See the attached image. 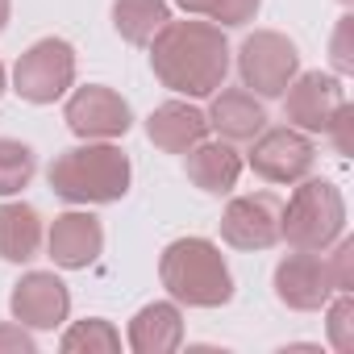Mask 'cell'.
<instances>
[{
    "label": "cell",
    "instance_id": "6da1fadb",
    "mask_svg": "<svg viewBox=\"0 0 354 354\" xmlns=\"http://www.w3.org/2000/svg\"><path fill=\"white\" fill-rule=\"evenodd\" d=\"M230 42L225 30L205 17L167 21L150 38V71L162 88L180 92L188 100H205L217 88H225L230 75Z\"/></svg>",
    "mask_w": 354,
    "mask_h": 354
},
{
    "label": "cell",
    "instance_id": "7a4b0ae2",
    "mask_svg": "<svg viewBox=\"0 0 354 354\" xmlns=\"http://www.w3.org/2000/svg\"><path fill=\"white\" fill-rule=\"evenodd\" d=\"M46 184L67 205H117L133 184V162L113 142H84L55 154Z\"/></svg>",
    "mask_w": 354,
    "mask_h": 354
},
{
    "label": "cell",
    "instance_id": "3957f363",
    "mask_svg": "<svg viewBox=\"0 0 354 354\" xmlns=\"http://www.w3.org/2000/svg\"><path fill=\"white\" fill-rule=\"evenodd\" d=\"M158 279L175 304L188 308H221L234 300L230 263L209 238H175L158 259Z\"/></svg>",
    "mask_w": 354,
    "mask_h": 354
},
{
    "label": "cell",
    "instance_id": "277c9868",
    "mask_svg": "<svg viewBox=\"0 0 354 354\" xmlns=\"http://www.w3.org/2000/svg\"><path fill=\"white\" fill-rule=\"evenodd\" d=\"M342 234H346V201H342L337 184L308 180V175H304L300 188L292 192V201L283 205L279 242H288L292 250H317V254H325Z\"/></svg>",
    "mask_w": 354,
    "mask_h": 354
},
{
    "label": "cell",
    "instance_id": "5b68a950",
    "mask_svg": "<svg viewBox=\"0 0 354 354\" xmlns=\"http://www.w3.org/2000/svg\"><path fill=\"white\" fill-rule=\"evenodd\" d=\"M238 75L246 92H254L259 100H275L300 75V50L279 30H254L238 46Z\"/></svg>",
    "mask_w": 354,
    "mask_h": 354
},
{
    "label": "cell",
    "instance_id": "8992f818",
    "mask_svg": "<svg viewBox=\"0 0 354 354\" xmlns=\"http://www.w3.org/2000/svg\"><path fill=\"white\" fill-rule=\"evenodd\" d=\"M75 84V46L67 38L34 42L13 67V92L30 104H55Z\"/></svg>",
    "mask_w": 354,
    "mask_h": 354
},
{
    "label": "cell",
    "instance_id": "52a82bcc",
    "mask_svg": "<svg viewBox=\"0 0 354 354\" xmlns=\"http://www.w3.org/2000/svg\"><path fill=\"white\" fill-rule=\"evenodd\" d=\"M250 171L267 184H300L317 162V142L313 133L296 129V125H263L259 138H250V154H246Z\"/></svg>",
    "mask_w": 354,
    "mask_h": 354
},
{
    "label": "cell",
    "instance_id": "ba28073f",
    "mask_svg": "<svg viewBox=\"0 0 354 354\" xmlns=\"http://www.w3.org/2000/svg\"><path fill=\"white\" fill-rule=\"evenodd\" d=\"M63 121L84 142H113L133 129V109L121 92H113L104 84H84L67 96Z\"/></svg>",
    "mask_w": 354,
    "mask_h": 354
},
{
    "label": "cell",
    "instance_id": "9c48e42d",
    "mask_svg": "<svg viewBox=\"0 0 354 354\" xmlns=\"http://www.w3.org/2000/svg\"><path fill=\"white\" fill-rule=\"evenodd\" d=\"M279 217L283 205L271 192L234 196L221 213V242L234 250H271L279 242Z\"/></svg>",
    "mask_w": 354,
    "mask_h": 354
},
{
    "label": "cell",
    "instance_id": "30bf717a",
    "mask_svg": "<svg viewBox=\"0 0 354 354\" xmlns=\"http://www.w3.org/2000/svg\"><path fill=\"white\" fill-rule=\"evenodd\" d=\"M342 104H346V88L329 71H304L283 88V117L304 133H325Z\"/></svg>",
    "mask_w": 354,
    "mask_h": 354
},
{
    "label": "cell",
    "instance_id": "8fae6325",
    "mask_svg": "<svg viewBox=\"0 0 354 354\" xmlns=\"http://www.w3.org/2000/svg\"><path fill=\"white\" fill-rule=\"evenodd\" d=\"M9 313L26 329H59L71 317V292L55 271H26L13 283Z\"/></svg>",
    "mask_w": 354,
    "mask_h": 354
},
{
    "label": "cell",
    "instance_id": "7c38bea8",
    "mask_svg": "<svg viewBox=\"0 0 354 354\" xmlns=\"http://www.w3.org/2000/svg\"><path fill=\"white\" fill-rule=\"evenodd\" d=\"M275 296H279V304H288L296 313L325 308L329 296H333L329 263L317 250H296V254L279 259V267H275Z\"/></svg>",
    "mask_w": 354,
    "mask_h": 354
},
{
    "label": "cell",
    "instance_id": "4fadbf2b",
    "mask_svg": "<svg viewBox=\"0 0 354 354\" xmlns=\"http://www.w3.org/2000/svg\"><path fill=\"white\" fill-rule=\"evenodd\" d=\"M46 250H50L55 267H63V271H88L100 259V250H104V225H100V217L80 213V209L59 213L50 221Z\"/></svg>",
    "mask_w": 354,
    "mask_h": 354
},
{
    "label": "cell",
    "instance_id": "5bb4252c",
    "mask_svg": "<svg viewBox=\"0 0 354 354\" xmlns=\"http://www.w3.org/2000/svg\"><path fill=\"white\" fill-rule=\"evenodd\" d=\"M205 121H209V129L221 138V142H250V138H259L263 133V125H267V109H263V100L254 96V92H246V88H217L213 92V104H209V113H205Z\"/></svg>",
    "mask_w": 354,
    "mask_h": 354
},
{
    "label": "cell",
    "instance_id": "9a60e30c",
    "mask_svg": "<svg viewBox=\"0 0 354 354\" xmlns=\"http://www.w3.org/2000/svg\"><path fill=\"white\" fill-rule=\"evenodd\" d=\"M125 342L133 354H171L184 346V313L175 300L142 304L125 329Z\"/></svg>",
    "mask_w": 354,
    "mask_h": 354
},
{
    "label": "cell",
    "instance_id": "2e32d148",
    "mask_svg": "<svg viewBox=\"0 0 354 354\" xmlns=\"http://www.w3.org/2000/svg\"><path fill=\"white\" fill-rule=\"evenodd\" d=\"M146 138L167 150V154H188L196 142L209 138V121L196 104L188 100H162L150 117H146Z\"/></svg>",
    "mask_w": 354,
    "mask_h": 354
},
{
    "label": "cell",
    "instance_id": "e0dca14e",
    "mask_svg": "<svg viewBox=\"0 0 354 354\" xmlns=\"http://www.w3.org/2000/svg\"><path fill=\"white\" fill-rule=\"evenodd\" d=\"M184 171H188V180L201 188V192H209V196H230L234 188H238V175H242V154L234 150V142H196L192 150H188V162H184Z\"/></svg>",
    "mask_w": 354,
    "mask_h": 354
},
{
    "label": "cell",
    "instance_id": "ac0fdd59",
    "mask_svg": "<svg viewBox=\"0 0 354 354\" xmlns=\"http://www.w3.org/2000/svg\"><path fill=\"white\" fill-rule=\"evenodd\" d=\"M42 238H46V230H42V217L34 205H21V201L0 205V259L5 263L38 259Z\"/></svg>",
    "mask_w": 354,
    "mask_h": 354
},
{
    "label": "cell",
    "instance_id": "d6986e66",
    "mask_svg": "<svg viewBox=\"0 0 354 354\" xmlns=\"http://www.w3.org/2000/svg\"><path fill=\"white\" fill-rule=\"evenodd\" d=\"M171 21L167 0H113V30L129 46H150V38Z\"/></svg>",
    "mask_w": 354,
    "mask_h": 354
},
{
    "label": "cell",
    "instance_id": "ffe728a7",
    "mask_svg": "<svg viewBox=\"0 0 354 354\" xmlns=\"http://www.w3.org/2000/svg\"><path fill=\"white\" fill-rule=\"evenodd\" d=\"M59 350L63 354H113V350H121V333L113 329V321L88 317V321H75L59 337Z\"/></svg>",
    "mask_w": 354,
    "mask_h": 354
},
{
    "label": "cell",
    "instance_id": "44dd1931",
    "mask_svg": "<svg viewBox=\"0 0 354 354\" xmlns=\"http://www.w3.org/2000/svg\"><path fill=\"white\" fill-rule=\"evenodd\" d=\"M34 171H38V158L26 142L17 138H0V196H17L30 188L34 180Z\"/></svg>",
    "mask_w": 354,
    "mask_h": 354
},
{
    "label": "cell",
    "instance_id": "7402d4cb",
    "mask_svg": "<svg viewBox=\"0 0 354 354\" xmlns=\"http://www.w3.org/2000/svg\"><path fill=\"white\" fill-rule=\"evenodd\" d=\"M188 17H205L221 30H238V26H250L263 0H175Z\"/></svg>",
    "mask_w": 354,
    "mask_h": 354
},
{
    "label": "cell",
    "instance_id": "603a6c76",
    "mask_svg": "<svg viewBox=\"0 0 354 354\" xmlns=\"http://www.w3.org/2000/svg\"><path fill=\"white\" fill-rule=\"evenodd\" d=\"M325 317H329V321H325L329 346L342 350V354H350V350H354V300H350V292H337V300L329 296Z\"/></svg>",
    "mask_w": 354,
    "mask_h": 354
},
{
    "label": "cell",
    "instance_id": "cb8c5ba5",
    "mask_svg": "<svg viewBox=\"0 0 354 354\" xmlns=\"http://www.w3.org/2000/svg\"><path fill=\"white\" fill-rule=\"evenodd\" d=\"M325 263H329V275H333V292H350L354 288V242L346 234L333 242V254Z\"/></svg>",
    "mask_w": 354,
    "mask_h": 354
},
{
    "label": "cell",
    "instance_id": "d4e9b609",
    "mask_svg": "<svg viewBox=\"0 0 354 354\" xmlns=\"http://www.w3.org/2000/svg\"><path fill=\"white\" fill-rule=\"evenodd\" d=\"M38 342L30 337L26 325H0V354H34Z\"/></svg>",
    "mask_w": 354,
    "mask_h": 354
},
{
    "label": "cell",
    "instance_id": "484cf974",
    "mask_svg": "<svg viewBox=\"0 0 354 354\" xmlns=\"http://www.w3.org/2000/svg\"><path fill=\"white\" fill-rule=\"evenodd\" d=\"M350 121H354V109H350V104H342V109L333 113L329 129H325V133H333V146H337V154H350Z\"/></svg>",
    "mask_w": 354,
    "mask_h": 354
},
{
    "label": "cell",
    "instance_id": "4316f807",
    "mask_svg": "<svg viewBox=\"0 0 354 354\" xmlns=\"http://www.w3.org/2000/svg\"><path fill=\"white\" fill-rule=\"evenodd\" d=\"M350 21H354V17H342V26H337V34H333V67H337V75H350V71H354V59H350V50H346Z\"/></svg>",
    "mask_w": 354,
    "mask_h": 354
},
{
    "label": "cell",
    "instance_id": "83f0119b",
    "mask_svg": "<svg viewBox=\"0 0 354 354\" xmlns=\"http://www.w3.org/2000/svg\"><path fill=\"white\" fill-rule=\"evenodd\" d=\"M9 13H13V0H0V34H5V26H9Z\"/></svg>",
    "mask_w": 354,
    "mask_h": 354
},
{
    "label": "cell",
    "instance_id": "f1b7e54d",
    "mask_svg": "<svg viewBox=\"0 0 354 354\" xmlns=\"http://www.w3.org/2000/svg\"><path fill=\"white\" fill-rule=\"evenodd\" d=\"M0 96H5V63H0Z\"/></svg>",
    "mask_w": 354,
    "mask_h": 354
}]
</instances>
